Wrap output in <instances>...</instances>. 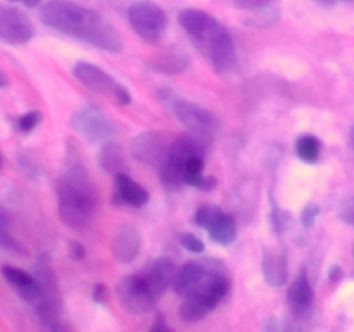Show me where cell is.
Instances as JSON below:
<instances>
[{
  "label": "cell",
  "instance_id": "obj_9",
  "mask_svg": "<svg viewBox=\"0 0 354 332\" xmlns=\"http://www.w3.org/2000/svg\"><path fill=\"white\" fill-rule=\"evenodd\" d=\"M73 76L76 78V82L82 83L85 89H88L90 92L97 93V95H102L106 99H109L111 102H114L116 106L127 107L131 104V93L123 83L118 82L113 75H109L107 71H104L99 66L92 64V62L86 61H78L73 66Z\"/></svg>",
  "mask_w": 354,
  "mask_h": 332
},
{
  "label": "cell",
  "instance_id": "obj_15",
  "mask_svg": "<svg viewBox=\"0 0 354 332\" xmlns=\"http://www.w3.org/2000/svg\"><path fill=\"white\" fill-rule=\"evenodd\" d=\"M142 249V235L137 227L130 223H121L114 230L113 239H111V252L114 259L121 265L135 261L140 255Z\"/></svg>",
  "mask_w": 354,
  "mask_h": 332
},
{
  "label": "cell",
  "instance_id": "obj_32",
  "mask_svg": "<svg viewBox=\"0 0 354 332\" xmlns=\"http://www.w3.org/2000/svg\"><path fill=\"white\" fill-rule=\"evenodd\" d=\"M68 251H69V256H71L75 261H82V259L86 256L85 246H83L82 242H78V241H69Z\"/></svg>",
  "mask_w": 354,
  "mask_h": 332
},
{
  "label": "cell",
  "instance_id": "obj_22",
  "mask_svg": "<svg viewBox=\"0 0 354 332\" xmlns=\"http://www.w3.org/2000/svg\"><path fill=\"white\" fill-rule=\"evenodd\" d=\"M189 66V55L183 52L169 50L165 54H159L149 62V68L158 73H166V75H178L183 73Z\"/></svg>",
  "mask_w": 354,
  "mask_h": 332
},
{
  "label": "cell",
  "instance_id": "obj_12",
  "mask_svg": "<svg viewBox=\"0 0 354 332\" xmlns=\"http://www.w3.org/2000/svg\"><path fill=\"white\" fill-rule=\"evenodd\" d=\"M194 223L204 228L209 234V239L220 246L234 244L237 239V223L228 213L214 204L201 206L194 214Z\"/></svg>",
  "mask_w": 354,
  "mask_h": 332
},
{
  "label": "cell",
  "instance_id": "obj_11",
  "mask_svg": "<svg viewBox=\"0 0 354 332\" xmlns=\"http://www.w3.org/2000/svg\"><path fill=\"white\" fill-rule=\"evenodd\" d=\"M69 127L90 144L107 142L116 135V127L95 104H85L69 118Z\"/></svg>",
  "mask_w": 354,
  "mask_h": 332
},
{
  "label": "cell",
  "instance_id": "obj_29",
  "mask_svg": "<svg viewBox=\"0 0 354 332\" xmlns=\"http://www.w3.org/2000/svg\"><path fill=\"white\" fill-rule=\"evenodd\" d=\"M277 2L279 0H232V3L242 10H265Z\"/></svg>",
  "mask_w": 354,
  "mask_h": 332
},
{
  "label": "cell",
  "instance_id": "obj_35",
  "mask_svg": "<svg viewBox=\"0 0 354 332\" xmlns=\"http://www.w3.org/2000/svg\"><path fill=\"white\" fill-rule=\"evenodd\" d=\"M10 85V80L9 76L6 75V71H3L2 68H0V89H7V86Z\"/></svg>",
  "mask_w": 354,
  "mask_h": 332
},
{
  "label": "cell",
  "instance_id": "obj_20",
  "mask_svg": "<svg viewBox=\"0 0 354 332\" xmlns=\"http://www.w3.org/2000/svg\"><path fill=\"white\" fill-rule=\"evenodd\" d=\"M263 275L268 286L282 287L289 280V258L283 249L280 251H270L265 249L261 261Z\"/></svg>",
  "mask_w": 354,
  "mask_h": 332
},
{
  "label": "cell",
  "instance_id": "obj_19",
  "mask_svg": "<svg viewBox=\"0 0 354 332\" xmlns=\"http://www.w3.org/2000/svg\"><path fill=\"white\" fill-rule=\"evenodd\" d=\"M142 273L147 277V280L152 284V287H154L161 296H165L166 290L173 286L176 266L175 261H173L171 258H168V256H158V258H152L145 263V266L142 268Z\"/></svg>",
  "mask_w": 354,
  "mask_h": 332
},
{
  "label": "cell",
  "instance_id": "obj_26",
  "mask_svg": "<svg viewBox=\"0 0 354 332\" xmlns=\"http://www.w3.org/2000/svg\"><path fill=\"white\" fill-rule=\"evenodd\" d=\"M17 165H19L21 172L26 176H30V178L37 180L38 176L41 175L40 163H38L37 158H35L33 154H30L28 151H23L17 154Z\"/></svg>",
  "mask_w": 354,
  "mask_h": 332
},
{
  "label": "cell",
  "instance_id": "obj_28",
  "mask_svg": "<svg viewBox=\"0 0 354 332\" xmlns=\"http://www.w3.org/2000/svg\"><path fill=\"white\" fill-rule=\"evenodd\" d=\"M178 241H180V244H182V248L185 249V251L196 252V255H201V252L204 251L203 239L197 237L196 234H190V232H183V234H180Z\"/></svg>",
  "mask_w": 354,
  "mask_h": 332
},
{
  "label": "cell",
  "instance_id": "obj_16",
  "mask_svg": "<svg viewBox=\"0 0 354 332\" xmlns=\"http://www.w3.org/2000/svg\"><path fill=\"white\" fill-rule=\"evenodd\" d=\"M2 277L6 279V282L12 287L17 293V296L24 301V303L31 304L33 308H37L41 301V290L40 284H38L35 273H28L26 270L17 268L12 265H3L0 268Z\"/></svg>",
  "mask_w": 354,
  "mask_h": 332
},
{
  "label": "cell",
  "instance_id": "obj_3",
  "mask_svg": "<svg viewBox=\"0 0 354 332\" xmlns=\"http://www.w3.org/2000/svg\"><path fill=\"white\" fill-rule=\"evenodd\" d=\"M57 214L62 225L75 232L92 227L97 213V189L88 169L75 152H68L57 183Z\"/></svg>",
  "mask_w": 354,
  "mask_h": 332
},
{
  "label": "cell",
  "instance_id": "obj_7",
  "mask_svg": "<svg viewBox=\"0 0 354 332\" xmlns=\"http://www.w3.org/2000/svg\"><path fill=\"white\" fill-rule=\"evenodd\" d=\"M156 97L168 107L173 118L176 121H180L190 133L201 135V137H206L209 140H213V135L220 123H218L216 116L211 111L199 106V104L192 102V100H187L183 97L176 95L169 89L158 90Z\"/></svg>",
  "mask_w": 354,
  "mask_h": 332
},
{
  "label": "cell",
  "instance_id": "obj_31",
  "mask_svg": "<svg viewBox=\"0 0 354 332\" xmlns=\"http://www.w3.org/2000/svg\"><path fill=\"white\" fill-rule=\"evenodd\" d=\"M339 218H341L344 223L354 227V196L342 201L341 208H339Z\"/></svg>",
  "mask_w": 354,
  "mask_h": 332
},
{
  "label": "cell",
  "instance_id": "obj_17",
  "mask_svg": "<svg viewBox=\"0 0 354 332\" xmlns=\"http://www.w3.org/2000/svg\"><path fill=\"white\" fill-rule=\"evenodd\" d=\"M287 303H289L292 315H296V317H304L311 310L313 286H311L306 268H301L296 279L290 282L289 289H287Z\"/></svg>",
  "mask_w": 354,
  "mask_h": 332
},
{
  "label": "cell",
  "instance_id": "obj_2",
  "mask_svg": "<svg viewBox=\"0 0 354 332\" xmlns=\"http://www.w3.org/2000/svg\"><path fill=\"white\" fill-rule=\"evenodd\" d=\"M38 16L47 28L76 38L90 47L111 54L123 52L124 45L120 31L97 10L71 0H48L40 7Z\"/></svg>",
  "mask_w": 354,
  "mask_h": 332
},
{
  "label": "cell",
  "instance_id": "obj_18",
  "mask_svg": "<svg viewBox=\"0 0 354 332\" xmlns=\"http://www.w3.org/2000/svg\"><path fill=\"white\" fill-rule=\"evenodd\" d=\"M114 182H116V192H114V204H121V206H131V208H144L149 203V192L147 189L135 182L130 175L123 172H118L114 175Z\"/></svg>",
  "mask_w": 354,
  "mask_h": 332
},
{
  "label": "cell",
  "instance_id": "obj_4",
  "mask_svg": "<svg viewBox=\"0 0 354 332\" xmlns=\"http://www.w3.org/2000/svg\"><path fill=\"white\" fill-rule=\"evenodd\" d=\"M178 23L194 47L218 75L230 73L237 64V48L230 31L209 12L201 9H183Z\"/></svg>",
  "mask_w": 354,
  "mask_h": 332
},
{
  "label": "cell",
  "instance_id": "obj_14",
  "mask_svg": "<svg viewBox=\"0 0 354 332\" xmlns=\"http://www.w3.org/2000/svg\"><path fill=\"white\" fill-rule=\"evenodd\" d=\"M35 37L33 21L19 7L0 3V42L7 45H26Z\"/></svg>",
  "mask_w": 354,
  "mask_h": 332
},
{
  "label": "cell",
  "instance_id": "obj_27",
  "mask_svg": "<svg viewBox=\"0 0 354 332\" xmlns=\"http://www.w3.org/2000/svg\"><path fill=\"white\" fill-rule=\"evenodd\" d=\"M41 123V113L40 111L33 109V111H28V113L21 114L19 118L16 120V128L17 131H21L23 135L31 133L38 124Z\"/></svg>",
  "mask_w": 354,
  "mask_h": 332
},
{
  "label": "cell",
  "instance_id": "obj_34",
  "mask_svg": "<svg viewBox=\"0 0 354 332\" xmlns=\"http://www.w3.org/2000/svg\"><path fill=\"white\" fill-rule=\"evenodd\" d=\"M342 277H344V272H342L341 266L334 265L330 270H328V280H330V282H334V284L339 282Z\"/></svg>",
  "mask_w": 354,
  "mask_h": 332
},
{
  "label": "cell",
  "instance_id": "obj_13",
  "mask_svg": "<svg viewBox=\"0 0 354 332\" xmlns=\"http://www.w3.org/2000/svg\"><path fill=\"white\" fill-rule=\"evenodd\" d=\"M173 140H175V137L169 131H144V133H138L137 137H133V140L130 142V154L142 165L161 166Z\"/></svg>",
  "mask_w": 354,
  "mask_h": 332
},
{
  "label": "cell",
  "instance_id": "obj_25",
  "mask_svg": "<svg viewBox=\"0 0 354 332\" xmlns=\"http://www.w3.org/2000/svg\"><path fill=\"white\" fill-rule=\"evenodd\" d=\"M99 165L104 172L114 173V175L123 169V165H124L123 149H121V145L118 144V142H113V140L104 142V145L100 147V152H99Z\"/></svg>",
  "mask_w": 354,
  "mask_h": 332
},
{
  "label": "cell",
  "instance_id": "obj_1",
  "mask_svg": "<svg viewBox=\"0 0 354 332\" xmlns=\"http://www.w3.org/2000/svg\"><path fill=\"white\" fill-rule=\"evenodd\" d=\"M173 290L183 297L178 318L183 324H196L209 315L232 287L230 270L218 258L190 259L176 268Z\"/></svg>",
  "mask_w": 354,
  "mask_h": 332
},
{
  "label": "cell",
  "instance_id": "obj_41",
  "mask_svg": "<svg viewBox=\"0 0 354 332\" xmlns=\"http://www.w3.org/2000/svg\"><path fill=\"white\" fill-rule=\"evenodd\" d=\"M353 256H354V242H353Z\"/></svg>",
  "mask_w": 354,
  "mask_h": 332
},
{
  "label": "cell",
  "instance_id": "obj_39",
  "mask_svg": "<svg viewBox=\"0 0 354 332\" xmlns=\"http://www.w3.org/2000/svg\"><path fill=\"white\" fill-rule=\"evenodd\" d=\"M349 144H351L353 154H354V124L351 127V131H349Z\"/></svg>",
  "mask_w": 354,
  "mask_h": 332
},
{
  "label": "cell",
  "instance_id": "obj_24",
  "mask_svg": "<svg viewBox=\"0 0 354 332\" xmlns=\"http://www.w3.org/2000/svg\"><path fill=\"white\" fill-rule=\"evenodd\" d=\"M294 151L301 161L306 163V165H315L322 158V142L317 135L303 133L296 138Z\"/></svg>",
  "mask_w": 354,
  "mask_h": 332
},
{
  "label": "cell",
  "instance_id": "obj_8",
  "mask_svg": "<svg viewBox=\"0 0 354 332\" xmlns=\"http://www.w3.org/2000/svg\"><path fill=\"white\" fill-rule=\"evenodd\" d=\"M116 301L130 315H147L161 301V294L152 287L144 273H128L116 284Z\"/></svg>",
  "mask_w": 354,
  "mask_h": 332
},
{
  "label": "cell",
  "instance_id": "obj_23",
  "mask_svg": "<svg viewBox=\"0 0 354 332\" xmlns=\"http://www.w3.org/2000/svg\"><path fill=\"white\" fill-rule=\"evenodd\" d=\"M0 248L9 252H14V255H26V248L14 235L12 220H10L9 213H7V210L2 204H0Z\"/></svg>",
  "mask_w": 354,
  "mask_h": 332
},
{
  "label": "cell",
  "instance_id": "obj_6",
  "mask_svg": "<svg viewBox=\"0 0 354 332\" xmlns=\"http://www.w3.org/2000/svg\"><path fill=\"white\" fill-rule=\"evenodd\" d=\"M35 277L40 284L41 301L35 311L38 320L48 331H61V313H62V294L59 289L57 277H55L52 259L48 255H40L35 261Z\"/></svg>",
  "mask_w": 354,
  "mask_h": 332
},
{
  "label": "cell",
  "instance_id": "obj_38",
  "mask_svg": "<svg viewBox=\"0 0 354 332\" xmlns=\"http://www.w3.org/2000/svg\"><path fill=\"white\" fill-rule=\"evenodd\" d=\"M9 2H23V3H28V6H37L38 0H9Z\"/></svg>",
  "mask_w": 354,
  "mask_h": 332
},
{
  "label": "cell",
  "instance_id": "obj_33",
  "mask_svg": "<svg viewBox=\"0 0 354 332\" xmlns=\"http://www.w3.org/2000/svg\"><path fill=\"white\" fill-rule=\"evenodd\" d=\"M104 296H106V287H104V284H97V286H93L92 299L95 301L97 304L104 303Z\"/></svg>",
  "mask_w": 354,
  "mask_h": 332
},
{
  "label": "cell",
  "instance_id": "obj_10",
  "mask_svg": "<svg viewBox=\"0 0 354 332\" xmlns=\"http://www.w3.org/2000/svg\"><path fill=\"white\" fill-rule=\"evenodd\" d=\"M131 30L149 44H158L168 30V14L152 0H137L127 10Z\"/></svg>",
  "mask_w": 354,
  "mask_h": 332
},
{
  "label": "cell",
  "instance_id": "obj_40",
  "mask_svg": "<svg viewBox=\"0 0 354 332\" xmlns=\"http://www.w3.org/2000/svg\"><path fill=\"white\" fill-rule=\"evenodd\" d=\"M0 166H2V154H0Z\"/></svg>",
  "mask_w": 354,
  "mask_h": 332
},
{
  "label": "cell",
  "instance_id": "obj_37",
  "mask_svg": "<svg viewBox=\"0 0 354 332\" xmlns=\"http://www.w3.org/2000/svg\"><path fill=\"white\" fill-rule=\"evenodd\" d=\"M166 324H162V320H161V317H159V320H158V324L156 325H152V331H166Z\"/></svg>",
  "mask_w": 354,
  "mask_h": 332
},
{
  "label": "cell",
  "instance_id": "obj_36",
  "mask_svg": "<svg viewBox=\"0 0 354 332\" xmlns=\"http://www.w3.org/2000/svg\"><path fill=\"white\" fill-rule=\"evenodd\" d=\"M315 2L322 3V6H334L337 2H354V0H315Z\"/></svg>",
  "mask_w": 354,
  "mask_h": 332
},
{
  "label": "cell",
  "instance_id": "obj_21",
  "mask_svg": "<svg viewBox=\"0 0 354 332\" xmlns=\"http://www.w3.org/2000/svg\"><path fill=\"white\" fill-rule=\"evenodd\" d=\"M183 178H185V185L197 187L201 190H213L218 185L214 176L204 175V154L190 156L187 161L185 169H183Z\"/></svg>",
  "mask_w": 354,
  "mask_h": 332
},
{
  "label": "cell",
  "instance_id": "obj_5",
  "mask_svg": "<svg viewBox=\"0 0 354 332\" xmlns=\"http://www.w3.org/2000/svg\"><path fill=\"white\" fill-rule=\"evenodd\" d=\"M211 140L206 137H201L196 133H185L175 137V140L169 145L166 158L162 159L161 166H159V178H161V185L169 192H176L182 190L185 185V178H183V169H185L187 161L190 156L204 154L209 149Z\"/></svg>",
  "mask_w": 354,
  "mask_h": 332
},
{
  "label": "cell",
  "instance_id": "obj_30",
  "mask_svg": "<svg viewBox=\"0 0 354 332\" xmlns=\"http://www.w3.org/2000/svg\"><path fill=\"white\" fill-rule=\"evenodd\" d=\"M318 214H320V206L317 203L306 204L303 208V211H301V225L304 228H311L315 225V221H317Z\"/></svg>",
  "mask_w": 354,
  "mask_h": 332
}]
</instances>
